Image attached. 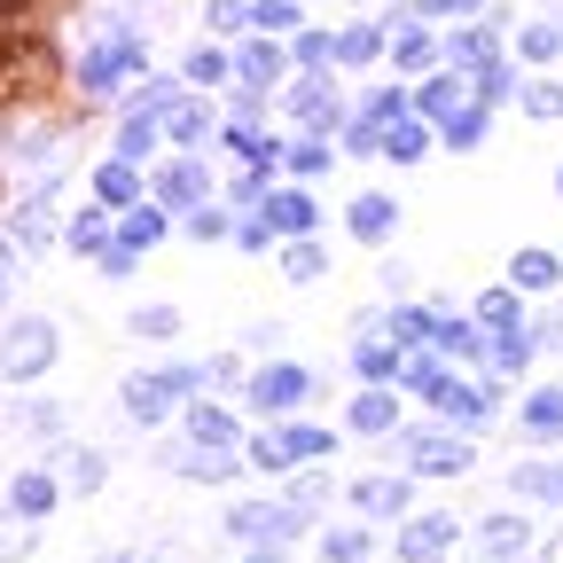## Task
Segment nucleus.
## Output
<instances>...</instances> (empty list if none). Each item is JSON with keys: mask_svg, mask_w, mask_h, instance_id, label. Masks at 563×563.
<instances>
[{"mask_svg": "<svg viewBox=\"0 0 563 563\" xmlns=\"http://www.w3.org/2000/svg\"><path fill=\"white\" fill-rule=\"evenodd\" d=\"M266 180H274V165H251V173H243L228 196H235V203H258V196H266Z\"/></svg>", "mask_w": 563, "mask_h": 563, "instance_id": "53", "label": "nucleus"}, {"mask_svg": "<svg viewBox=\"0 0 563 563\" xmlns=\"http://www.w3.org/2000/svg\"><path fill=\"white\" fill-rule=\"evenodd\" d=\"M540 555H548V563H563V540H548V548H540Z\"/></svg>", "mask_w": 563, "mask_h": 563, "instance_id": "61", "label": "nucleus"}, {"mask_svg": "<svg viewBox=\"0 0 563 563\" xmlns=\"http://www.w3.org/2000/svg\"><path fill=\"white\" fill-rule=\"evenodd\" d=\"M180 70H188V87H228V79H235V63H228L220 47H196Z\"/></svg>", "mask_w": 563, "mask_h": 563, "instance_id": "41", "label": "nucleus"}, {"mask_svg": "<svg viewBox=\"0 0 563 563\" xmlns=\"http://www.w3.org/2000/svg\"><path fill=\"white\" fill-rule=\"evenodd\" d=\"M439 141H446V150H454V157H470V150H477V141H485V102H462V110H454V118L439 125Z\"/></svg>", "mask_w": 563, "mask_h": 563, "instance_id": "32", "label": "nucleus"}, {"mask_svg": "<svg viewBox=\"0 0 563 563\" xmlns=\"http://www.w3.org/2000/svg\"><path fill=\"white\" fill-rule=\"evenodd\" d=\"M133 70H150V47H141L133 32H110L102 47H87V63H79V87H87V102H102V95H118Z\"/></svg>", "mask_w": 563, "mask_h": 563, "instance_id": "4", "label": "nucleus"}, {"mask_svg": "<svg viewBox=\"0 0 563 563\" xmlns=\"http://www.w3.org/2000/svg\"><path fill=\"white\" fill-rule=\"evenodd\" d=\"M188 446H228V454H235V446H243V431H235V415H228V407L196 399V407H188Z\"/></svg>", "mask_w": 563, "mask_h": 563, "instance_id": "23", "label": "nucleus"}, {"mask_svg": "<svg viewBox=\"0 0 563 563\" xmlns=\"http://www.w3.org/2000/svg\"><path fill=\"white\" fill-rule=\"evenodd\" d=\"M282 274H290L298 290H306V282H321V274H329V251H321L313 235H290V251H282Z\"/></svg>", "mask_w": 563, "mask_h": 563, "instance_id": "33", "label": "nucleus"}, {"mask_svg": "<svg viewBox=\"0 0 563 563\" xmlns=\"http://www.w3.org/2000/svg\"><path fill=\"white\" fill-rule=\"evenodd\" d=\"M352 431H361V439H384V431H399V399H391V384H368L361 399H352Z\"/></svg>", "mask_w": 563, "mask_h": 563, "instance_id": "20", "label": "nucleus"}, {"mask_svg": "<svg viewBox=\"0 0 563 563\" xmlns=\"http://www.w3.org/2000/svg\"><path fill=\"white\" fill-rule=\"evenodd\" d=\"M391 55H399V70H431V63H439V47H431V32H422L415 16H407V24L391 32Z\"/></svg>", "mask_w": 563, "mask_h": 563, "instance_id": "35", "label": "nucleus"}, {"mask_svg": "<svg viewBox=\"0 0 563 563\" xmlns=\"http://www.w3.org/2000/svg\"><path fill=\"white\" fill-rule=\"evenodd\" d=\"M555 196H563V165H555Z\"/></svg>", "mask_w": 563, "mask_h": 563, "instance_id": "63", "label": "nucleus"}, {"mask_svg": "<svg viewBox=\"0 0 563 563\" xmlns=\"http://www.w3.org/2000/svg\"><path fill=\"white\" fill-rule=\"evenodd\" d=\"M462 102H470V79H462V70H439V79H431V87H422V95H415L407 110H415L422 125H446V118H454Z\"/></svg>", "mask_w": 563, "mask_h": 563, "instance_id": "18", "label": "nucleus"}, {"mask_svg": "<svg viewBox=\"0 0 563 563\" xmlns=\"http://www.w3.org/2000/svg\"><path fill=\"white\" fill-rule=\"evenodd\" d=\"M228 235H235L243 251H266V243H274V235H266V220H243V228H228Z\"/></svg>", "mask_w": 563, "mask_h": 563, "instance_id": "56", "label": "nucleus"}, {"mask_svg": "<svg viewBox=\"0 0 563 563\" xmlns=\"http://www.w3.org/2000/svg\"><path fill=\"white\" fill-rule=\"evenodd\" d=\"M70 251H79V258H102L110 251V211L102 203H87L79 220H70Z\"/></svg>", "mask_w": 563, "mask_h": 563, "instance_id": "34", "label": "nucleus"}, {"mask_svg": "<svg viewBox=\"0 0 563 563\" xmlns=\"http://www.w3.org/2000/svg\"><path fill=\"white\" fill-rule=\"evenodd\" d=\"M228 63H235V79H243L251 95H266V87L282 79V70H290V55H282L274 40H251V47H243V55H228Z\"/></svg>", "mask_w": 563, "mask_h": 563, "instance_id": "21", "label": "nucleus"}, {"mask_svg": "<svg viewBox=\"0 0 563 563\" xmlns=\"http://www.w3.org/2000/svg\"><path fill=\"white\" fill-rule=\"evenodd\" d=\"M485 0H415V24H439V16H477Z\"/></svg>", "mask_w": 563, "mask_h": 563, "instance_id": "51", "label": "nucleus"}, {"mask_svg": "<svg viewBox=\"0 0 563 563\" xmlns=\"http://www.w3.org/2000/svg\"><path fill=\"white\" fill-rule=\"evenodd\" d=\"M235 462H243V454H228V446H173V470H180V477H203V485L235 477Z\"/></svg>", "mask_w": 563, "mask_h": 563, "instance_id": "30", "label": "nucleus"}, {"mask_svg": "<svg viewBox=\"0 0 563 563\" xmlns=\"http://www.w3.org/2000/svg\"><path fill=\"white\" fill-rule=\"evenodd\" d=\"M102 274H110V282H125V274H133V251H118V243H110V251H102Z\"/></svg>", "mask_w": 563, "mask_h": 563, "instance_id": "58", "label": "nucleus"}, {"mask_svg": "<svg viewBox=\"0 0 563 563\" xmlns=\"http://www.w3.org/2000/svg\"><path fill=\"white\" fill-rule=\"evenodd\" d=\"M243 24H258L266 40L274 32H298V0H243Z\"/></svg>", "mask_w": 563, "mask_h": 563, "instance_id": "38", "label": "nucleus"}, {"mask_svg": "<svg viewBox=\"0 0 563 563\" xmlns=\"http://www.w3.org/2000/svg\"><path fill=\"white\" fill-rule=\"evenodd\" d=\"M211 24H220V32H235V24H243V0H211Z\"/></svg>", "mask_w": 563, "mask_h": 563, "instance_id": "57", "label": "nucleus"}, {"mask_svg": "<svg viewBox=\"0 0 563 563\" xmlns=\"http://www.w3.org/2000/svg\"><path fill=\"white\" fill-rule=\"evenodd\" d=\"M258 203H266V235H313V220H321V203L306 188H282V196H258Z\"/></svg>", "mask_w": 563, "mask_h": 563, "instance_id": "16", "label": "nucleus"}, {"mask_svg": "<svg viewBox=\"0 0 563 563\" xmlns=\"http://www.w3.org/2000/svg\"><path fill=\"white\" fill-rule=\"evenodd\" d=\"M470 321H477V336H493V329H517V321H525V298L509 290V282H501V290H477Z\"/></svg>", "mask_w": 563, "mask_h": 563, "instance_id": "28", "label": "nucleus"}, {"mask_svg": "<svg viewBox=\"0 0 563 563\" xmlns=\"http://www.w3.org/2000/svg\"><path fill=\"white\" fill-rule=\"evenodd\" d=\"M150 150H157V118H141V110H125V125H118V157H125V165H141Z\"/></svg>", "mask_w": 563, "mask_h": 563, "instance_id": "40", "label": "nucleus"}, {"mask_svg": "<svg viewBox=\"0 0 563 563\" xmlns=\"http://www.w3.org/2000/svg\"><path fill=\"white\" fill-rule=\"evenodd\" d=\"M9 509H16L24 525H40V517L55 509V477H47V470H16V485H9Z\"/></svg>", "mask_w": 563, "mask_h": 563, "instance_id": "29", "label": "nucleus"}, {"mask_svg": "<svg viewBox=\"0 0 563 563\" xmlns=\"http://www.w3.org/2000/svg\"><path fill=\"white\" fill-rule=\"evenodd\" d=\"M165 228H173V220H165V203H125V211H118V228H110V243L141 258L150 243H165Z\"/></svg>", "mask_w": 563, "mask_h": 563, "instance_id": "14", "label": "nucleus"}, {"mask_svg": "<svg viewBox=\"0 0 563 563\" xmlns=\"http://www.w3.org/2000/svg\"><path fill=\"white\" fill-rule=\"evenodd\" d=\"M454 70H462V79H470V70H485V63H501V40H493V24H462L446 47H439Z\"/></svg>", "mask_w": 563, "mask_h": 563, "instance_id": "19", "label": "nucleus"}, {"mask_svg": "<svg viewBox=\"0 0 563 563\" xmlns=\"http://www.w3.org/2000/svg\"><path fill=\"white\" fill-rule=\"evenodd\" d=\"M16 274H24V251H16V243H0V306H9V290H16Z\"/></svg>", "mask_w": 563, "mask_h": 563, "instance_id": "54", "label": "nucleus"}, {"mask_svg": "<svg viewBox=\"0 0 563 563\" xmlns=\"http://www.w3.org/2000/svg\"><path fill=\"white\" fill-rule=\"evenodd\" d=\"M282 165H290V173H306V180H313V173L329 165V141H282Z\"/></svg>", "mask_w": 563, "mask_h": 563, "instance_id": "46", "label": "nucleus"}, {"mask_svg": "<svg viewBox=\"0 0 563 563\" xmlns=\"http://www.w3.org/2000/svg\"><path fill=\"white\" fill-rule=\"evenodd\" d=\"M306 525H313V517H306V509H290V501H243V509H228V532H235L243 548H258V540L290 548Z\"/></svg>", "mask_w": 563, "mask_h": 563, "instance_id": "7", "label": "nucleus"}, {"mask_svg": "<svg viewBox=\"0 0 563 563\" xmlns=\"http://www.w3.org/2000/svg\"><path fill=\"white\" fill-rule=\"evenodd\" d=\"M321 501H329V477H298V485H290V509H306V517H313Z\"/></svg>", "mask_w": 563, "mask_h": 563, "instance_id": "52", "label": "nucleus"}, {"mask_svg": "<svg viewBox=\"0 0 563 563\" xmlns=\"http://www.w3.org/2000/svg\"><path fill=\"white\" fill-rule=\"evenodd\" d=\"M180 220H188L203 243H220V235H228V203H196V211H180Z\"/></svg>", "mask_w": 563, "mask_h": 563, "instance_id": "49", "label": "nucleus"}, {"mask_svg": "<svg viewBox=\"0 0 563 563\" xmlns=\"http://www.w3.org/2000/svg\"><path fill=\"white\" fill-rule=\"evenodd\" d=\"M125 329H133V336H157V344H165V336H180V306H141V313H133Z\"/></svg>", "mask_w": 563, "mask_h": 563, "instance_id": "44", "label": "nucleus"}, {"mask_svg": "<svg viewBox=\"0 0 563 563\" xmlns=\"http://www.w3.org/2000/svg\"><path fill=\"white\" fill-rule=\"evenodd\" d=\"M477 548H485V563H517V555L532 548V525H525L517 509H501V517L477 525Z\"/></svg>", "mask_w": 563, "mask_h": 563, "instance_id": "17", "label": "nucleus"}, {"mask_svg": "<svg viewBox=\"0 0 563 563\" xmlns=\"http://www.w3.org/2000/svg\"><path fill=\"white\" fill-rule=\"evenodd\" d=\"M384 329H391V344L399 352H415V344H431V313H422V306H399V313H376Z\"/></svg>", "mask_w": 563, "mask_h": 563, "instance_id": "39", "label": "nucleus"}, {"mask_svg": "<svg viewBox=\"0 0 563 563\" xmlns=\"http://www.w3.org/2000/svg\"><path fill=\"white\" fill-rule=\"evenodd\" d=\"M157 141H173V150H196V141H211V102L173 95V102H165V118H157Z\"/></svg>", "mask_w": 563, "mask_h": 563, "instance_id": "12", "label": "nucleus"}, {"mask_svg": "<svg viewBox=\"0 0 563 563\" xmlns=\"http://www.w3.org/2000/svg\"><path fill=\"white\" fill-rule=\"evenodd\" d=\"M352 509H361L368 525H399V517L415 509V477H407V470H399V477H391V470L352 477Z\"/></svg>", "mask_w": 563, "mask_h": 563, "instance_id": "8", "label": "nucleus"}, {"mask_svg": "<svg viewBox=\"0 0 563 563\" xmlns=\"http://www.w3.org/2000/svg\"><path fill=\"white\" fill-rule=\"evenodd\" d=\"M55 352H63L55 321L47 313H24V321H9V336H0V376H9V384H40L55 368Z\"/></svg>", "mask_w": 563, "mask_h": 563, "instance_id": "3", "label": "nucleus"}, {"mask_svg": "<svg viewBox=\"0 0 563 563\" xmlns=\"http://www.w3.org/2000/svg\"><path fill=\"white\" fill-rule=\"evenodd\" d=\"M399 470L407 477H462V470H477V446L454 439V431H407L399 439Z\"/></svg>", "mask_w": 563, "mask_h": 563, "instance_id": "5", "label": "nucleus"}, {"mask_svg": "<svg viewBox=\"0 0 563 563\" xmlns=\"http://www.w3.org/2000/svg\"><path fill=\"white\" fill-rule=\"evenodd\" d=\"M24 548H32V525H24V517H16V525H9V532H0V563H16V555H24Z\"/></svg>", "mask_w": 563, "mask_h": 563, "instance_id": "55", "label": "nucleus"}, {"mask_svg": "<svg viewBox=\"0 0 563 563\" xmlns=\"http://www.w3.org/2000/svg\"><path fill=\"white\" fill-rule=\"evenodd\" d=\"M509 485H517V501L563 509V470H555V462H517V470H509Z\"/></svg>", "mask_w": 563, "mask_h": 563, "instance_id": "26", "label": "nucleus"}, {"mask_svg": "<svg viewBox=\"0 0 563 563\" xmlns=\"http://www.w3.org/2000/svg\"><path fill=\"white\" fill-rule=\"evenodd\" d=\"M525 110H532V118H563V87H555V79H532V87H525Z\"/></svg>", "mask_w": 563, "mask_h": 563, "instance_id": "50", "label": "nucleus"}, {"mask_svg": "<svg viewBox=\"0 0 563 563\" xmlns=\"http://www.w3.org/2000/svg\"><path fill=\"white\" fill-rule=\"evenodd\" d=\"M376 55H384V32H376V24H344V32H336V63L361 70V63H376Z\"/></svg>", "mask_w": 563, "mask_h": 563, "instance_id": "37", "label": "nucleus"}, {"mask_svg": "<svg viewBox=\"0 0 563 563\" xmlns=\"http://www.w3.org/2000/svg\"><path fill=\"white\" fill-rule=\"evenodd\" d=\"M290 55H298L306 70H329V63H336V32H298V47H290Z\"/></svg>", "mask_w": 563, "mask_h": 563, "instance_id": "47", "label": "nucleus"}, {"mask_svg": "<svg viewBox=\"0 0 563 563\" xmlns=\"http://www.w3.org/2000/svg\"><path fill=\"white\" fill-rule=\"evenodd\" d=\"M243 399H251V407H258L266 422H282V415H298V407L313 399V376H306L298 361H266V368H251Z\"/></svg>", "mask_w": 563, "mask_h": 563, "instance_id": "6", "label": "nucleus"}, {"mask_svg": "<svg viewBox=\"0 0 563 563\" xmlns=\"http://www.w3.org/2000/svg\"><path fill=\"white\" fill-rule=\"evenodd\" d=\"M399 110H407V95H399V87H384V95H368V102H361V118H352V125H368V133H376V125H384V118H399Z\"/></svg>", "mask_w": 563, "mask_h": 563, "instance_id": "48", "label": "nucleus"}, {"mask_svg": "<svg viewBox=\"0 0 563 563\" xmlns=\"http://www.w3.org/2000/svg\"><path fill=\"white\" fill-rule=\"evenodd\" d=\"M352 368H361L368 384H391V376H399V344H376V336L361 329V336H352Z\"/></svg>", "mask_w": 563, "mask_h": 563, "instance_id": "31", "label": "nucleus"}, {"mask_svg": "<svg viewBox=\"0 0 563 563\" xmlns=\"http://www.w3.org/2000/svg\"><path fill=\"white\" fill-rule=\"evenodd\" d=\"M95 203H102V211H125V203H141V173H133L125 157L95 165Z\"/></svg>", "mask_w": 563, "mask_h": 563, "instance_id": "27", "label": "nucleus"}, {"mask_svg": "<svg viewBox=\"0 0 563 563\" xmlns=\"http://www.w3.org/2000/svg\"><path fill=\"white\" fill-rule=\"evenodd\" d=\"M422 399H431L439 415H454V422H470V431H477V422L493 415V384H462L454 368H446V376H439L431 391H422Z\"/></svg>", "mask_w": 563, "mask_h": 563, "instance_id": "11", "label": "nucleus"}, {"mask_svg": "<svg viewBox=\"0 0 563 563\" xmlns=\"http://www.w3.org/2000/svg\"><path fill=\"white\" fill-rule=\"evenodd\" d=\"M63 477H70V485H79V493H95V485L110 477V462H102L95 446H70V454H63Z\"/></svg>", "mask_w": 563, "mask_h": 563, "instance_id": "43", "label": "nucleus"}, {"mask_svg": "<svg viewBox=\"0 0 563 563\" xmlns=\"http://www.w3.org/2000/svg\"><path fill=\"white\" fill-rule=\"evenodd\" d=\"M102 563H141V555H102Z\"/></svg>", "mask_w": 563, "mask_h": 563, "instance_id": "62", "label": "nucleus"}, {"mask_svg": "<svg viewBox=\"0 0 563 563\" xmlns=\"http://www.w3.org/2000/svg\"><path fill=\"white\" fill-rule=\"evenodd\" d=\"M517 55H525V63H555V55H563V24H525V32H517Z\"/></svg>", "mask_w": 563, "mask_h": 563, "instance_id": "42", "label": "nucleus"}, {"mask_svg": "<svg viewBox=\"0 0 563 563\" xmlns=\"http://www.w3.org/2000/svg\"><path fill=\"white\" fill-rule=\"evenodd\" d=\"M336 110H344V102H336V87H329V79H306V87H290V118H298V125H321V133H336Z\"/></svg>", "mask_w": 563, "mask_h": 563, "instance_id": "24", "label": "nucleus"}, {"mask_svg": "<svg viewBox=\"0 0 563 563\" xmlns=\"http://www.w3.org/2000/svg\"><path fill=\"white\" fill-rule=\"evenodd\" d=\"M157 203H165V211H196V203H211V173H203L196 157L165 165V173H157Z\"/></svg>", "mask_w": 563, "mask_h": 563, "instance_id": "13", "label": "nucleus"}, {"mask_svg": "<svg viewBox=\"0 0 563 563\" xmlns=\"http://www.w3.org/2000/svg\"><path fill=\"white\" fill-rule=\"evenodd\" d=\"M329 454H336V431H321V422H274V431H258L243 446V462L266 470V477L298 470V462H329Z\"/></svg>", "mask_w": 563, "mask_h": 563, "instance_id": "1", "label": "nucleus"}, {"mask_svg": "<svg viewBox=\"0 0 563 563\" xmlns=\"http://www.w3.org/2000/svg\"><path fill=\"white\" fill-rule=\"evenodd\" d=\"M344 228L361 235V243H384V235L399 228V196H352V211H344Z\"/></svg>", "mask_w": 563, "mask_h": 563, "instance_id": "22", "label": "nucleus"}, {"mask_svg": "<svg viewBox=\"0 0 563 563\" xmlns=\"http://www.w3.org/2000/svg\"><path fill=\"white\" fill-rule=\"evenodd\" d=\"M9 16H24V0H0V24H9Z\"/></svg>", "mask_w": 563, "mask_h": 563, "instance_id": "60", "label": "nucleus"}, {"mask_svg": "<svg viewBox=\"0 0 563 563\" xmlns=\"http://www.w3.org/2000/svg\"><path fill=\"white\" fill-rule=\"evenodd\" d=\"M203 391V368H141V376H125L118 384V407L133 415V422H165L180 399H196Z\"/></svg>", "mask_w": 563, "mask_h": 563, "instance_id": "2", "label": "nucleus"}, {"mask_svg": "<svg viewBox=\"0 0 563 563\" xmlns=\"http://www.w3.org/2000/svg\"><path fill=\"white\" fill-rule=\"evenodd\" d=\"M462 540L454 517H399V563H439Z\"/></svg>", "mask_w": 563, "mask_h": 563, "instance_id": "10", "label": "nucleus"}, {"mask_svg": "<svg viewBox=\"0 0 563 563\" xmlns=\"http://www.w3.org/2000/svg\"><path fill=\"white\" fill-rule=\"evenodd\" d=\"M555 282H563V258H555V251H517V258H509V290H517V298L555 290Z\"/></svg>", "mask_w": 563, "mask_h": 563, "instance_id": "25", "label": "nucleus"}, {"mask_svg": "<svg viewBox=\"0 0 563 563\" xmlns=\"http://www.w3.org/2000/svg\"><path fill=\"white\" fill-rule=\"evenodd\" d=\"M9 243H16L24 258H40V251L55 243V188H32V196L9 211Z\"/></svg>", "mask_w": 563, "mask_h": 563, "instance_id": "9", "label": "nucleus"}, {"mask_svg": "<svg viewBox=\"0 0 563 563\" xmlns=\"http://www.w3.org/2000/svg\"><path fill=\"white\" fill-rule=\"evenodd\" d=\"M422 150H431V125H422L415 110H399V118H384V125H376V157H391V165H415Z\"/></svg>", "mask_w": 563, "mask_h": 563, "instance_id": "15", "label": "nucleus"}, {"mask_svg": "<svg viewBox=\"0 0 563 563\" xmlns=\"http://www.w3.org/2000/svg\"><path fill=\"white\" fill-rule=\"evenodd\" d=\"M321 563H368V532H321Z\"/></svg>", "mask_w": 563, "mask_h": 563, "instance_id": "45", "label": "nucleus"}, {"mask_svg": "<svg viewBox=\"0 0 563 563\" xmlns=\"http://www.w3.org/2000/svg\"><path fill=\"white\" fill-rule=\"evenodd\" d=\"M243 563H282V548H274V540H258V548H251Z\"/></svg>", "mask_w": 563, "mask_h": 563, "instance_id": "59", "label": "nucleus"}, {"mask_svg": "<svg viewBox=\"0 0 563 563\" xmlns=\"http://www.w3.org/2000/svg\"><path fill=\"white\" fill-rule=\"evenodd\" d=\"M525 431H532V439H563V391H555V384L525 399Z\"/></svg>", "mask_w": 563, "mask_h": 563, "instance_id": "36", "label": "nucleus"}]
</instances>
